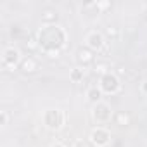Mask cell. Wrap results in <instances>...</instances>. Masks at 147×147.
<instances>
[{
	"label": "cell",
	"instance_id": "17",
	"mask_svg": "<svg viewBox=\"0 0 147 147\" xmlns=\"http://www.w3.org/2000/svg\"><path fill=\"white\" fill-rule=\"evenodd\" d=\"M95 5H97V9H99L100 12H104V11H107V9H111V7H113V4H111V2H95Z\"/></svg>",
	"mask_w": 147,
	"mask_h": 147
},
{
	"label": "cell",
	"instance_id": "11",
	"mask_svg": "<svg viewBox=\"0 0 147 147\" xmlns=\"http://www.w3.org/2000/svg\"><path fill=\"white\" fill-rule=\"evenodd\" d=\"M102 97H104V92H102L99 87H90V88L87 90V100H88L92 106L102 102Z\"/></svg>",
	"mask_w": 147,
	"mask_h": 147
},
{
	"label": "cell",
	"instance_id": "4",
	"mask_svg": "<svg viewBox=\"0 0 147 147\" xmlns=\"http://www.w3.org/2000/svg\"><path fill=\"white\" fill-rule=\"evenodd\" d=\"M99 88L107 94V95H114L119 92L121 88V82L118 78V75H114L113 71H107L104 75H100V80H99Z\"/></svg>",
	"mask_w": 147,
	"mask_h": 147
},
{
	"label": "cell",
	"instance_id": "19",
	"mask_svg": "<svg viewBox=\"0 0 147 147\" xmlns=\"http://www.w3.org/2000/svg\"><path fill=\"white\" fill-rule=\"evenodd\" d=\"M52 147H66V145H64V144H61V142H57V144H54Z\"/></svg>",
	"mask_w": 147,
	"mask_h": 147
},
{
	"label": "cell",
	"instance_id": "15",
	"mask_svg": "<svg viewBox=\"0 0 147 147\" xmlns=\"http://www.w3.org/2000/svg\"><path fill=\"white\" fill-rule=\"evenodd\" d=\"M73 147H97V145L90 138H78V140H75Z\"/></svg>",
	"mask_w": 147,
	"mask_h": 147
},
{
	"label": "cell",
	"instance_id": "12",
	"mask_svg": "<svg viewBox=\"0 0 147 147\" xmlns=\"http://www.w3.org/2000/svg\"><path fill=\"white\" fill-rule=\"evenodd\" d=\"M83 78H85V67L76 66V67H73L69 71V80H71V83H80V82H83Z\"/></svg>",
	"mask_w": 147,
	"mask_h": 147
},
{
	"label": "cell",
	"instance_id": "5",
	"mask_svg": "<svg viewBox=\"0 0 147 147\" xmlns=\"http://www.w3.org/2000/svg\"><path fill=\"white\" fill-rule=\"evenodd\" d=\"M21 61H23V57H21V52H19L18 47L9 45V47H5L2 50V64H4V67H16V66L21 64Z\"/></svg>",
	"mask_w": 147,
	"mask_h": 147
},
{
	"label": "cell",
	"instance_id": "6",
	"mask_svg": "<svg viewBox=\"0 0 147 147\" xmlns=\"http://www.w3.org/2000/svg\"><path fill=\"white\" fill-rule=\"evenodd\" d=\"M111 131L107 130V128H104V126H95L92 131H90V135H88V138L97 145V147H107L109 144H111Z\"/></svg>",
	"mask_w": 147,
	"mask_h": 147
},
{
	"label": "cell",
	"instance_id": "2",
	"mask_svg": "<svg viewBox=\"0 0 147 147\" xmlns=\"http://www.w3.org/2000/svg\"><path fill=\"white\" fill-rule=\"evenodd\" d=\"M66 123V114L62 109H47L43 113V125L50 131H59Z\"/></svg>",
	"mask_w": 147,
	"mask_h": 147
},
{
	"label": "cell",
	"instance_id": "1",
	"mask_svg": "<svg viewBox=\"0 0 147 147\" xmlns=\"http://www.w3.org/2000/svg\"><path fill=\"white\" fill-rule=\"evenodd\" d=\"M38 49L50 59L59 57L61 50L67 43V31L61 24H42L36 33Z\"/></svg>",
	"mask_w": 147,
	"mask_h": 147
},
{
	"label": "cell",
	"instance_id": "7",
	"mask_svg": "<svg viewBox=\"0 0 147 147\" xmlns=\"http://www.w3.org/2000/svg\"><path fill=\"white\" fill-rule=\"evenodd\" d=\"M85 45H87L88 49H92L94 52L102 50L104 45H106V36H104V33L99 31V30H92V31H88L87 36H85Z\"/></svg>",
	"mask_w": 147,
	"mask_h": 147
},
{
	"label": "cell",
	"instance_id": "10",
	"mask_svg": "<svg viewBox=\"0 0 147 147\" xmlns=\"http://www.w3.org/2000/svg\"><path fill=\"white\" fill-rule=\"evenodd\" d=\"M42 24H59V12L55 9H45L42 12Z\"/></svg>",
	"mask_w": 147,
	"mask_h": 147
},
{
	"label": "cell",
	"instance_id": "3",
	"mask_svg": "<svg viewBox=\"0 0 147 147\" xmlns=\"http://www.w3.org/2000/svg\"><path fill=\"white\" fill-rule=\"evenodd\" d=\"M114 118V111L111 107L109 102H99L95 106H92V119L97 125H107L111 119Z\"/></svg>",
	"mask_w": 147,
	"mask_h": 147
},
{
	"label": "cell",
	"instance_id": "8",
	"mask_svg": "<svg viewBox=\"0 0 147 147\" xmlns=\"http://www.w3.org/2000/svg\"><path fill=\"white\" fill-rule=\"evenodd\" d=\"M76 61H78L80 67H87V66H90L95 61V52L92 49H88L87 45L85 47H80L76 50Z\"/></svg>",
	"mask_w": 147,
	"mask_h": 147
},
{
	"label": "cell",
	"instance_id": "9",
	"mask_svg": "<svg viewBox=\"0 0 147 147\" xmlns=\"http://www.w3.org/2000/svg\"><path fill=\"white\" fill-rule=\"evenodd\" d=\"M18 67L24 73V75H33V73L38 71L40 64H38V61H36L33 55H28V57H23V61H21V64H19Z\"/></svg>",
	"mask_w": 147,
	"mask_h": 147
},
{
	"label": "cell",
	"instance_id": "18",
	"mask_svg": "<svg viewBox=\"0 0 147 147\" xmlns=\"http://www.w3.org/2000/svg\"><path fill=\"white\" fill-rule=\"evenodd\" d=\"M140 92H142V94L147 97V80H144V82L140 83Z\"/></svg>",
	"mask_w": 147,
	"mask_h": 147
},
{
	"label": "cell",
	"instance_id": "13",
	"mask_svg": "<svg viewBox=\"0 0 147 147\" xmlns=\"http://www.w3.org/2000/svg\"><path fill=\"white\" fill-rule=\"evenodd\" d=\"M114 119H116V123H118L119 126L130 125V116H128L126 113H116V114H114Z\"/></svg>",
	"mask_w": 147,
	"mask_h": 147
},
{
	"label": "cell",
	"instance_id": "14",
	"mask_svg": "<svg viewBox=\"0 0 147 147\" xmlns=\"http://www.w3.org/2000/svg\"><path fill=\"white\" fill-rule=\"evenodd\" d=\"M104 36H106V38H111V40H116V38L119 36V31H118L116 26H107V28L104 30Z\"/></svg>",
	"mask_w": 147,
	"mask_h": 147
},
{
	"label": "cell",
	"instance_id": "16",
	"mask_svg": "<svg viewBox=\"0 0 147 147\" xmlns=\"http://www.w3.org/2000/svg\"><path fill=\"white\" fill-rule=\"evenodd\" d=\"M7 125H9V113L7 111H2V113H0V126L5 128Z\"/></svg>",
	"mask_w": 147,
	"mask_h": 147
}]
</instances>
